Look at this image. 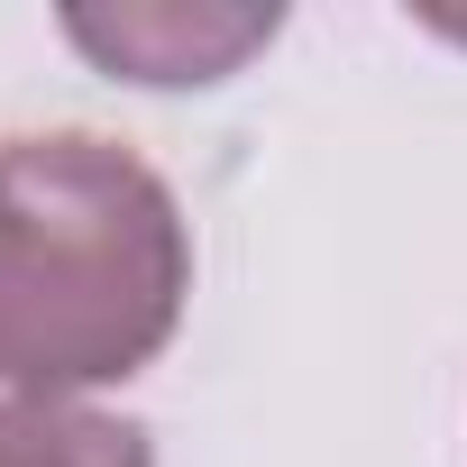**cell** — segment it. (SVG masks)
<instances>
[{"label":"cell","instance_id":"1","mask_svg":"<svg viewBox=\"0 0 467 467\" xmlns=\"http://www.w3.org/2000/svg\"><path fill=\"white\" fill-rule=\"evenodd\" d=\"M183 294L192 239L156 165L74 129L0 147V385H119L174 339Z\"/></svg>","mask_w":467,"mask_h":467},{"label":"cell","instance_id":"2","mask_svg":"<svg viewBox=\"0 0 467 467\" xmlns=\"http://www.w3.org/2000/svg\"><path fill=\"white\" fill-rule=\"evenodd\" d=\"M65 28L129 83H220L248 47L275 37V10H119V19H65Z\"/></svg>","mask_w":467,"mask_h":467},{"label":"cell","instance_id":"3","mask_svg":"<svg viewBox=\"0 0 467 467\" xmlns=\"http://www.w3.org/2000/svg\"><path fill=\"white\" fill-rule=\"evenodd\" d=\"M0 467H156V449L119 412L19 394V403H0Z\"/></svg>","mask_w":467,"mask_h":467}]
</instances>
